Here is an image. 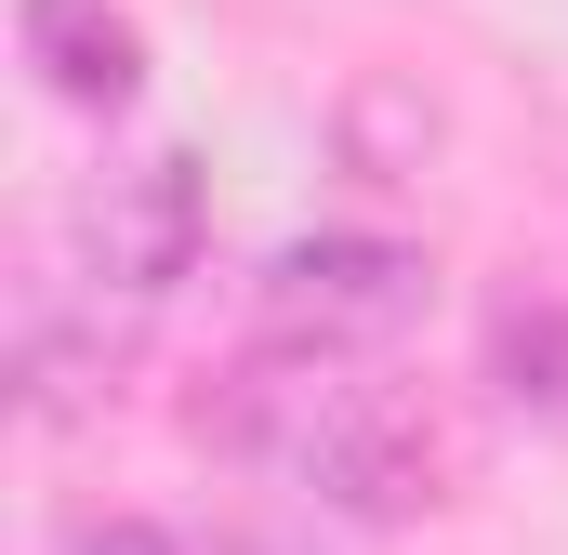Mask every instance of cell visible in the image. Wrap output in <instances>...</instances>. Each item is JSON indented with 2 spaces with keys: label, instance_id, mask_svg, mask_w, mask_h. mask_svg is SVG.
<instances>
[{
  "label": "cell",
  "instance_id": "obj_3",
  "mask_svg": "<svg viewBox=\"0 0 568 555\" xmlns=\"http://www.w3.org/2000/svg\"><path fill=\"white\" fill-rule=\"evenodd\" d=\"M199 252H212V185H199L185 145H145V159H120V172L80 185V291L172 304L199 278Z\"/></svg>",
  "mask_w": 568,
  "mask_h": 555
},
{
  "label": "cell",
  "instance_id": "obj_4",
  "mask_svg": "<svg viewBox=\"0 0 568 555\" xmlns=\"http://www.w3.org/2000/svg\"><path fill=\"white\" fill-rule=\"evenodd\" d=\"M13 53L67 120H133L145 107V27L120 0H13Z\"/></svg>",
  "mask_w": 568,
  "mask_h": 555
},
{
  "label": "cell",
  "instance_id": "obj_8",
  "mask_svg": "<svg viewBox=\"0 0 568 555\" xmlns=\"http://www.w3.org/2000/svg\"><path fill=\"white\" fill-rule=\"evenodd\" d=\"M80 555H185V543L145 529V516H106V529H80Z\"/></svg>",
  "mask_w": 568,
  "mask_h": 555
},
{
  "label": "cell",
  "instance_id": "obj_5",
  "mask_svg": "<svg viewBox=\"0 0 568 555\" xmlns=\"http://www.w3.org/2000/svg\"><path fill=\"white\" fill-rule=\"evenodd\" d=\"M331 159H344L357 185H424L436 159H449V107H436L410 67H357V80L331 93Z\"/></svg>",
  "mask_w": 568,
  "mask_h": 555
},
{
  "label": "cell",
  "instance_id": "obj_7",
  "mask_svg": "<svg viewBox=\"0 0 568 555\" xmlns=\"http://www.w3.org/2000/svg\"><path fill=\"white\" fill-rule=\"evenodd\" d=\"M476 344H489V384L516 397V411H568V304L556 291H489V317H476Z\"/></svg>",
  "mask_w": 568,
  "mask_h": 555
},
{
  "label": "cell",
  "instance_id": "obj_2",
  "mask_svg": "<svg viewBox=\"0 0 568 555\" xmlns=\"http://www.w3.org/2000/svg\"><path fill=\"white\" fill-rule=\"evenodd\" d=\"M252 304H265V344L371 357V344H397V331L436 304V265L410 252V239H384V225H317V239H291L278 265L252 278Z\"/></svg>",
  "mask_w": 568,
  "mask_h": 555
},
{
  "label": "cell",
  "instance_id": "obj_1",
  "mask_svg": "<svg viewBox=\"0 0 568 555\" xmlns=\"http://www.w3.org/2000/svg\"><path fill=\"white\" fill-rule=\"evenodd\" d=\"M199 436L239 476H265L317 516H357V529H410V516L449 503V436L331 344H252L199 397Z\"/></svg>",
  "mask_w": 568,
  "mask_h": 555
},
{
  "label": "cell",
  "instance_id": "obj_6",
  "mask_svg": "<svg viewBox=\"0 0 568 555\" xmlns=\"http://www.w3.org/2000/svg\"><path fill=\"white\" fill-rule=\"evenodd\" d=\"M106 371H120V344H106V291H27V331H13V384H27V411L40 423H80L93 397H106Z\"/></svg>",
  "mask_w": 568,
  "mask_h": 555
}]
</instances>
